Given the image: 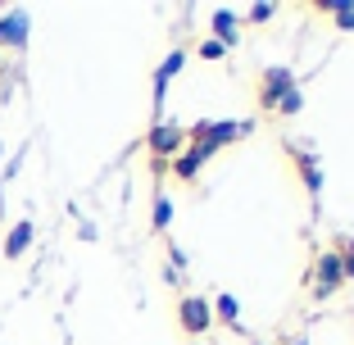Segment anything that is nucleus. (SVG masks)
<instances>
[{"label": "nucleus", "instance_id": "nucleus-10", "mask_svg": "<svg viewBox=\"0 0 354 345\" xmlns=\"http://www.w3.org/2000/svg\"><path fill=\"white\" fill-rule=\"evenodd\" d=\"M214 41L223 46V50H232V46H241V19L232 10H214Z\"/></svg>", "mask_w": 354, "mask_h": 345}, {"label": "nucleus", "instance_id": "nucleus-14", "mask_svg": "<svg viewBox=\"0 0 354 345\" xmlns=\"http://www.w3.org/2000/svg\"><path fill=\"white\" fill-rule=\"evenodd\" d=\"M168 223H173V200H168V196H155V214H150V227H155V232H168Z\"/></svg>", "mask_w": 354, "mask_h": 345}, {"label": "nucleus", "instance_id": "nucleus-18", "mask_svg": "<svg viewBox=\"0 0 354 345\" xmlns=\"http://www.w3.org/2000/svg\"><path fill=\"white\" fill-rule=\"evenodd\" d=\"M291 345H309V341H304V336H295V341H291Z\"/></svg>", "mask_w": 354, "mask_h": 345}, {"label": "nucleus", "instance_id": "nucleus-8", "mask_svg": "<svg viewBox=\"0 0 354 345\" xmlns=\"http://www.w3.org/2000/svg\"><path fill=\"white\" fill-rule=\"evenodd\" d=\"M32 236H37L32 218H19L10 232H5V245H0V254H5V259H23V254H28V245H32Z\"/></svg>", "mask_w": 354, "mask_h": 345}, {"label": "nucleus", "instance_id": "nucleus-9", "mask_svg": "<svg viewBox=\"0 0 354 345\" xmlns=\"http://www.w3.org/2000/svg\"><path fill=\"white\" fill-rule=\"evenodd\" d=\"M28 32H32V23H28V14H23V10L5 14V19H0V46L23 50V46H28Z\"/></svg>", "mask_w": 354, "mask_h": 345}, {"label": "nucleus", "instance_id": "nucleus-7", "mask_svg": "<svg viewBox=\"0 0 354 345\" xmlns=\"http://www.w3.org/2000/svg\"><path fill=\"white\" fill-rule=\"evenodd\" d=\"M187 68V50H168V59L155 68V105L164 109V95H168V82H173L177 73Z\"/></svg>", "mask_w": 354, "mask_h": 345}, {"label": "nucleus", "instance_id": "nucleus-11", "mask_svg": "<svg viewBox=\"0 0 354 345\" xmlns=\"http://www.w3.org/2000/svg\"><path fill=\"white\" fill-rule=\"evenodd\" d=\"M209 309H214V323H223V327H232V332H241V300H236V295L223 291L218 300H209Z\"/></svg>", "mask_w": 354, "mask_h": 345}, {"label": "nucleus", "instance_id": "nucleus-1", "mask_svg": "<svg viewBox=\"0 0 354 345\" xmlns=\"http://www.w3.org/2000/svg\"><path fill=\"white\" fill-rule=\"evenodd\" d=\"M291 91H300V82H295V73L286 68V64H272V68H263L259 82H254V100H259V114L272 118L277 114V105L286 100Z\"/></svg>", "mask_w": 354, "mask_h": 345}, {"label": "nucleus", "instance_id": "nucleus-3", "mask_svg": "<svg viewBox=\"0 0 354 345\" xmlns=\"http://www.w3.org/2000/svg\"><path fill=\"white\" fill-rule=\"evenodd\" d=\"M177 327H182L191 341H200V336L214 327V309H209L205 295H182V300H177Z\"/></svg>", "mask_w": 354, "mask_h": 345}, {"label": "nucleus", "instance_id": "nucleus-13", "mask_svg": "<svg viewBox=\"0 0 354 345\" xmlns=\"http://www.w3.org/2000/svg\"><path fill=\"white\" fill-rule=\"evenodd\" d=\"M336 250V259H341V272H345V282H354V236H341L332 245Z\"/></svg>", "mask_w": 354, "mask_h": 345}, {"label": "nucleus", "instance_id": "nucleus-16", "mask_svg": "<svg viewBox=\"0 0 354 345\" xmlns=\"http://www.w3.org/2000/svg\"><path fill=\"white\" fill-rule=\"evenodd\" d=\"M272 14H277V5H268V0H259V5H250V10H245V23H268Z\"/></svg>", "mask_w": 354, "mask_h": 345}, {"label": "nucleus", "instance_id": "nucleus-12", "mask_svg": "<svg viewBox=\"0 0 354 345\" xmlns=\"http://www.w3.org/2000/svg\"><path fill=\"white\" fill-rule=\"evenodd\" d=\"M318 10L332 14L341 32H354V0H318Z\"/></svg>", "mask_w": 354, "mask_h": 345}, {"label": "nucleus", "instance_id": "nucleus-5", "mask_svg": "<svg viewBox=\"0 0 354 345\" xmlns=\"http://www.w3.org/2000/svg\"><path fill=\"white\" fill-rule=\"evenodd\" d=\"M214 155H218V146H209V141H187V150L168 164V173H173L177 182H200V168H205Z\"/></svg>", "mask_w": 354, "mask_h": 345}, {"label": "nucleus", "instance_id": "nucleus-17", "mask_svg": "<svg viewBox=\"0 0 354 345\" xmlns=\"http://www.w3.org/2000/svg\"><path fill=\"white\" fill-rule=\"evenodd\" d=\"M168 259H173V263H168V268H177V272H187V250H182V245H177V241H168Z\"/></svg>", "mask_w": 354, "mask_h": 345}, {"label": "nucleus", "instance_id": "nucleus-6", "mask_svg": "<svg viewBox=\"0 0 354 345\" xmlns=\"http://www.w3.org/2000/svg\"><path fill=\"white\" fill-rule=\"evenodd\" d=\"M286 155L295 159V173H300L309 200L318 205V200H323V164H318V155H313V150H300V146H286Z\"/></svg>", "mask_w": 354, "mask_h": 345}, {"label": "nucleus", "instance_id": "nucleus-19", "mask_svg": "<svg viewBox=\"0 0 354 345\" xmlns=\"http://www.w3.org/2000/svg\"><path fill=\"white\" fill-rule=\"evenodd\" d=\"M191 345H200V341H191Z\"/></svg>", "mask_w": 354, "mask_h": 345}, {"label": "nucleus", "instance_id": "nucleus-4", "mask_svg": "<svg viewBox=\"0 0 354 345\" xmlns=\"http://www.w3.org/2000/svg\"><path fill=\"white\" fill-rule=\"evenodd\" d=\"M146 150H150V159H168V164H173V159L187 150V127L182 123H155L150 136H146Z\"/></svg>", "mask_w": 354, "mask_h": 345}, {"label": "nucleus", "instance_id": "nucleus-2", "mask_svg": "<svg viewBox=\"0 0 354 345\" xmlns=\"http://www.w3.org/2000/svg\"><path fill=\"white\" fill-rule=\"evenodd\" d=\"M304 286H309V300H332L336 291L345 286V272H341V259H336V250H318V259L304 268Z\"/></svg>", "mask_w": 354, "mask_h": 345}, {"label": "nucleus", "instance_id": "nucleus-15", "mask_svg": "<svg viewBox=\"0 0 354 345\" xmlns=\"http://www.w3.org/2000/svg\"><path fill=\"white\" fill-rule=\"evenodd\" d=\"M196 55H200V59H209V64H218V59H223V55H227V50H223V46L214 41V37H205V41L196 46Z\"/></svg>", "mask_w": 354, "mask_h": 345}]
</instances>
